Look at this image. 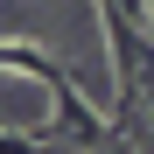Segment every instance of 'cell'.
I'll return each instance as SVG.
<instances>
[{
	"mask_svg": "<svg viewBox=\"0 0 154 154\" xmlns=\"http://www.w3.org/2000/svg\"><path fill=\"white\" fill-rule=\"evenodd\" d=\"M49 98H56V112H49V140H70V147H112V140H119V126L70 84V70L49 77Z\"/></svg>",
	"mask_w": 154,
	"mask_h": 154,
	"instance_id": "obj_1",
	"label": "cell"
}]
</instances>
